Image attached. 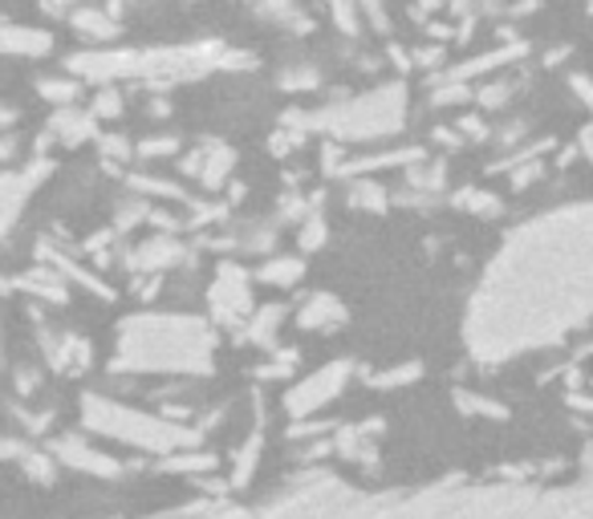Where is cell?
Listing matches in <instances>:
<instances>
[{
	"label": "cell",
	"instance_id": "obj_1",
	"mask_svg": "<svg viewBox=\"0 0 593 519\" xmlns=\"http://www.w3.org/2000/svg\"><path fill=\"white\" fill-rule=\"evenodd\" d=\"M66 70L90 85L143 82L167 90L212 73H249L257 70V58L249 49L203 37V41H171V45H86L66 58Z\"/></svg>",
	"mask_w": 593,
	"mask_h": 519
},
{
	"label": "cell",
	"instance_id": "obj_2",
	"mask_svg": "<svg viewBox=\"0 0 593 519\" xmlns=\"http://www.w3.org/2000/svg\"><path fill=\"white\" fill-rule=\"evenodd\" d=\"M309 130H321L333 142H374L406 126V85L386 82L366 94L333 98L325 106L305 110Z\"/></svg>",
	"mask_w": 593,
	"mask_h": 519
},
{
	"label": "cell",
	"instance_id": "obj_3",
	"mask_svg": "<svg viewBox=\"0 0 593 519\" xmlns=\"http://www.w3.org/2000/svg\"><path fill=\"white\" fill-rule=\"evenodd\" d=\"M529 58V41H496L492 49L475 53V58L460 61V65H448L435 78H451V82H480V78H492V73L509 70V65H521Z\"/></svg>",
	"mask_w": 593,
	"mask_h": 519
},
{
	"label": "cell",
	"instance_id": "obj_4",
	"mask_svg": "<svg viewBox=\"0 0 593 519\" xmlns=\"http://www.w3.org/2000/svg\"><path fill=\"white\" fill-rule=\"evenodd\" d=\"M49 171H53V159H49V154H37V159H29L24 166H9V171H4V224L9 227L17 224L21 203L46 183Z\"/></svg>",
	"mask_w": 593,
	"mask_h": 519
},
{
	"label": "cell",
	"instance_id": "obj_5",
	"mask_svg": "<svg viewBox=\"0 0 593 519\" xmlns=\"http://www.w3.org/2000/svg\"><path fill=\"white\" fill-rule=\"evenodd\" d=\"M249 272L240 268L237 260H224L220 264V272H215V284H212V305H215V313L220 317H228V320H237V317H244L252 308V296H249Z\"/></svg>",
	"mask_w": 593,
	"mask_h": 519
},
{
	"label": "cell",
	"instance_id": "obj_6",
	"mask_svg": "<svg viewBox=\"0 0 593 519\" xmlns=\"http://www.w3.org/2000/svg\"><path fill=\"white\" fill-rule=\"evenodd\" d=\"M98 114L94 110H78V106H58L53 119L46 122V134H41V154H46L49 142H61V146H82V142L98 139Z\"/></svg>",
	"mask_w": 593,
	"mask_h": 519
},
{
	"label": "cell",
	"instance_id": "obj_7",
	"mask_svg": "<svg viewBox=\"0 0 593 519\" xmlns=\"http://www.w3.org/2000/svg\"><path fill=\"white\" fill-rule=\"evenodd\" d=\"M66 24L82 37L86 45H119V37H122L119 17H114L107 4H94V0L82 4V9H73L70 17H66Z\"/></svg>",
	"mask_w": 593,
	"mask_h": 519
},
{
	"label": "cell",
	"instance_id": "obj_8",
	"mask_svg": "<svg viewBox=\"0 0 593 519\" xmlns=\"http://www.w3.org/2000/svg\"><path fill=\"white\" fill-rule=\"evenodd\" d=\"M58 49V37L46 24H21L9 21L4 24V53L17 61H41Z\"/></svg>",
	"mask_w": 593,
	"mask_h": 519
},
{
	"label": "cell",
	"instance_id": "obj_9",
	"mask_svg": "<svg viewBox=\"0 0 593 519\" xmlns=\"http://www.w3.org/2000/svg\"><path fill=\"white\" fill-rule=\"evenodd\" d=\"M252 17H261L264 24H273L289 37H309L313 33V17L301 9V0H249Z\"/></svg>",
	"mask_w": 593,
	"mask_h": 519
},
{
	"label": "cell",
	"instance_id": "obj_10",
	"mask_svg": "<svg viewBox=\"0 0 593 519\" xmlns=\"http://www.w3.org/2000/svg\"><path fill=\"white\" fill-rule=\"evenodd\" d=\"M82 78L70 70H61V73H41L33 82V90L41 98H46L49 106L58 110V106H78V98H82Z\"/></svg>",
	"mask_w": 593,
	"mask_h": 519
},
{
	"label": "cell",
	"instance_id": "obj_11",
	"mask_svg": "<svg viewBox=\"0 0 593 519\" xmlns=\"http://www.w3.org/2000/svg\"><path fill=\"white\" fill-rule=\"evenodd\" d=\"M296 320H301V329H342L345 308L338 296L318 293V296H309V305L296 313Z\"/></svg>",
	"mask_w": 593,
	"mask_h": 519
},
{
	"label": "cell",
	"instance_id": "obj_12",
	"mask_svg": "<svg viewBox=\"0 0 593 519\" xmlns=\"http://www.w3.org/2000/svg\"><path fill=\"white\" fill-rule=\"evenodd\" d=\"M203 171H200V183L203 187H224L228 175H232V166H237V151L224 146V142H203Z\"/></svg>",
	"mask_w": 593,
	"mask_h": 519
},
{
	"label": "cell",
	"instance_id": "obj_13",
	"mask_svg": "<svg viewBox=\"0 0 593 519\" xmlns=\"http://www.w3.org/2000/svg\"><path fill=\"white\" fill-rule=\"evenodd\" d=\"M342 378H345V369L338 366V369H330V374H318V378H309L305 386L296 389V394H289V410H313L321 398H333L338 394V386H342Z\"/></svg>",
	"mask_w": 593,
	"mask_h": 519
},
{
	"label": "cell",
	"instance_id": "obj_14",
	"mask_svg": "<svg viewBox=\"0 0 593 519\" xmlns=\"http://www.w3.org/2000/svg\"><path fill=\"white\" fill-rule=\"evenodd\" d=\"M183 256H188V248H183V244H175V240H151V244H143V248L131 256V268L159 272V268H171V264H179Z\"/></svg>",
	"mask_w": 593,
	"mask_h": 519
},
{
	"label": "cell",
	"instance_id": "obj_15",
	"mask_svg": "<svg viewBox=\"0 0 593 519\" xmlns=\"http://www.w3.org/2000/svg\"><path fill=\"white\" fill-rule=\"evenodd\" d=\"M391 191L382 187L379 179L358 175V183H350V207H362V212H386L391 207Z\"/></svg>",
	"mask_w": 593,
	"mask_h": 519
},
{
	"label": "cell",
	"instance_id": "obj_16",
	"mask_svg": "<svg viewBox=\"0 0 593 519\" xmlns=\"http://www.w3.org/2000/svg\"><path fill=\"white\" fill-rule=\"evenodd\" d=\"M305 276V260H296V256H273V260H264L261 272H257V281L264 284H277V288H293L296 281Z\"/></svg>",
	"mask_w": 593,
	"mask_h": 519
},
{
	"label": "cell",
	"instance_id": "obj_17",
	"mask_svg": "<svg viewBox=\"0 0 593 519\" xmlns=\"http://www.w3.org/2000/svg\"><path fill=\"white\" fill-rule=\"evenodd\" d=\"M277 85L285 94H313L321 85V70L313 61H289L285 70H281V78H277Z\"/></svg>",
	"mask_w": 593,
	"mask_h": 519
},
{
	"label": "cell",
	"instance_id": "obj_18",
	"mask_svg": "<svg viewBox=\"0 0 593 519\" xmlns=\"http://www.w3.org/2000/svg\"><path fill=\"white\" fill-rule=\"evenodd\" d=\"M325 9H330L333 29H338L345 41L362 37V29H366V17H362V4H358V0H325Z\"/></svg>",
	"mask_w": 593,
	"mask_h": 519
},
{
	"label": "cell",
	"instance_id": "obj_19",
	"mask_svg": "<svg viewBox=\"0 0 593 519\" xmlns=\"http://www.w3.org/2000/svg\"><path fill=\"white\" fill-rule=\"evenodd\" d=\"M58 450H61V459H66V462H73V467H82V471L119 475V462H110V459H102V455H94V450H90V447H82L78 438H61V442H58Z\"/></svg>",
	"mask_w": 593,
	"mask_h": 519
},
{
	"label": "cell",
	"instance_id": "obj_20",
	"mask_svg": "<svg viewBox=\"0 0 593 519\" xmlns=\"http://www.w3.org/2000/svg\"><path fill=\"white\" fill-rule=\"evenodd\" d=\"M127 187L139 191V195H147V200H175V203L191 200L179 183H167V179H159V175H127Z\"/></svg>",
	"mask_w": 593,
	"mask_h": 519
},
{
	"label": "cell",
	"instance_id": "obj_21",
	"mask_svg": "<svg viewBox=\"0 0 593 519\" xmlns=\"http://www.w3.org/2000/svg\"><path fill=\"white\" fill-rule=\"evenodd\" d=\"M451 203H455V207H463V212H472V215H500V212H504L500 195H492V191H480V187H460L455 195H451Z\"/></svg>",
	"mask_w": 593,
	"mask_h": 519
},
{
	"label": "cell",
	"instance_id": "obj_22",
	"mask_svg": "<svg viewBox=\"0 0 593 519\" xmlns=\"http://www.w3.org/2000/svg\"><path fill=\"white\" fill-rule=\"evenodd\" d=\"M90 110L98 119H119L122 114V82H102L90 98Z\"/></svg>",
	"mask_w": 593,
	"mask_h": 519
},
{
	"label": "cell",
	"instance_id": "obj_23",
	"mask_svg": "<svg viewBox=\"0 0 593 519\" xmlns=\"http://www.w3.org/2000/svg\"><path fill=\"white\" fill-rule=\"evenodd\" d=\"M330 240V227H325V215L309 212L305 220H301V227H296V244H301V252H318L321 244Z\"/></svg>",
	"mask_w": 593,
	"mask_h": 519
},
{
	"label": "cell",
	"instance_id": "obj_24",
	"mask_svg": "<svg viewBox=\"0 0 593 519\" xmlns=\"http://www.w3.org/2000/svg\"><path fill=\"white\" fill-rule=\"evenodd\" d=\"M281 317H285V308H281V305H264L261 313L252 317L249 337H252V342H261L264 349H269V345H273V337H277V320H281Z\"/></svg>",
	"mask_w": 593,
	"mask_h": 519
},
{
	"label": "cell",
	"instance_id": "obj_25",
	"mask_svg": "<svg viewBox=\"0 0 593 519\" xmlns=\"http://www.w3.org/2000/svg\"><path fill=\"white\" fill-rule=\"evenodd\" d=\"M98 151H102L107 166H119L131 163V154H139V146H131V139H122V134H98Z\"/></svg>",
	"mask_w": 593,
	"mask_h": 519
},
{
	"label": "cell",
	"instance_id": "obj_26",
	"mask_svg": "<svg viewBox=\"0 0 593 519\" xmlns=\"http://www.w3.org/2000/svg\"><path fill=\"white\" fill-rule=\"evenodd\" d=\"M24 288H29V293L33 296H46V301H66V284L58 281V276H49L46 268H37V272H29V276H24Z\"/></svg>",
	"mask_w": 593,
	"mask_h": 519
},
{
	"label": "cell",
	"instance_id": "obj_27",
	"mask_svg": "<svg viewBox=\"0 0 593 519\" xmlns=\"http://www.w3.org/2000/svg\"><path fill=\"white\" fill-rule=\"evenodd\" d=\"M512 94H516V82H488L475 90V102L484 110H500V106H509Z\"/></svg>",
	"mask_w": 593,
	"mask_h": 519
},
{
	"label": "cell",
	"instance_id": "obj_28",
	"mask_svg": "<svg viewBox=\"0 0 593 519\" xmlns=\"http://www.w3.org/2000/svg\"><path fill=\"white\" fill-rule=\"evenodd\" d=\"M411 58H415V70H428L435 73L448 61V45L443 41H428V45H415L411 49Z\"/></svg>",
	"mask_w": 593,
	"mask_h": 519
},
{
	"label": "cell",
	"instance_id": "obj_29",
	"mask_svg": "<svg viewBox=\"0 0 593 519\" xmlns=\"http://www.w3.org/2000/svg\"><path fill=\"white\" fill-rule=\"evenodd\" d=\"M171 154H179V139L175 134H154V139L139 142V159H171Z\"/></svg>",
	"mask_w": 593,
	"mask_h": 519
},
{
	"label": "cell",
	"instance_id": "obj_30",
	"mask_svg": "<svg viewBox=\"0 0 593 519\" xmlns=\"http://www.w3.org/2000/svg\"><path fill=\"white\" fill-rule=\"evenodd\" d=\"M358 4H362L366 29H374V33H391V9H386V0H358Z\"/></svg>",
	"mask_w": 593,
	"mask_h": 519
},
{
	"label": "cell",
	"instance_id": "obj_31",
	"mask_svg": "<svg viewBox=\"0 0 593 519\" xmlns=\"http://www.w3.org/2000/svg\"><path fill=\"white\" fill-rule=\"evenodd\" d=\"M570 90L577 94V102H582V106L593 114V78H590V73H582V70L570 73Z\"/></svg>",
	"mask_w": 593,
	"mask_h": 519
},
{
	"label": "cell",
	"instance_id": "obj_32",
	"mask_svg": "<svg viewBox=\"0 0 593 519\" xmlns=\"http://www.w3.org/2000/svg\"><path fill=\"white\" fill-rule=\"evenodd\" d=\"M41 4V12L46 17H58V21H66L73 9H82V4H90V0H37Z\"/></svg>",
	"mask_w": 593,
	"mask_h": 519
},
{
	"label": "cell",
	"instance_id": "obj_33",
	"mask_svg": "<svg viewBox=\"0 0 593 519\" xmlns=\"http://www.w3.org/2000/svg\"><path fill=\"white\" fill-rule=\"evenodd\" d=\"M386 61H391L399 73L415 70V58H411V49H403V45H386Z\"/></svg>",
	"mask_w": 593,
	"mask_h": 519
},
{
	"label": "cell",
	"instance_id": "obj_34",
	"mask_svg": "<svg viewBox=\"0 0 593 519\" xmlns=\"http://www.w3.org/2000/svg\"><path fill=\"white\" fill-rule=\"evenodd\" d=\"M455 126L463 130V139H475V142H484L492 130H488V122H480V119H460Z\"/></svg>",
	"mask_w": 593,
	"mask_h": 519
},
{
	"label": "cell",
	"instance_id": "obj_35",
	"mask_svg": "<svg viewBox=\"0 0 593 519\" xmlns=\"http://www.w3.org/2000/svg\"><path fill=\"white\" fill-rule=\"evenodd\" d=\"M577 151L585 154V163H593V122L582 126V134H577Z\"/></svg>",
	"mask_w": 593,
	"mask_h": 519
},
{
	"label": "cell",
	"instance_id": "obj_36",
	"mask_svg": "<svg viewBox=\"0 0 593 519\" xmlns=\"http://www.w3.org/2000/svg\"><path fill=\"white\" fill-rule=\"evenodd\" d=\"M448 12H455V17H472L475 0H448Z\"/></svg>",
	"mask_w": 593,
	"mask_h": 519
},
{
	"label": "cell",
	"instance_id": "obj_37",
	"mask_svg": "<svg viewBox=\"0 0 593 519\" xmlns=\"http://www.w3.org/2000/svg\"><path fill=\"white\" fill-rule=\"evenodd\" d=\"M565 58H570V49H565V45H561V49H549V53H545V65H557V61H565Z\"/></svg>",
	"mask_w": 593,
	"mask_h": 519
},
{
	"label": "cell",
	"instance_id": "obj_38",
	"mask_svg": "<svg viewBox=\"0 0 593 519\" xmlns=\"http://www.w3.org/2000/svg\"><path fill=\"white\" fill-rule=\"evenodd\" d=\"M151 114H154V119H159V114H171V102H167V98H154Z\"/></svg>",
	"mask_w": 593,
	"mask_h": 519
},
{
	"label": "cell",
	"instance_id": "obj_39",
	"mask_svg": "<svg viewBox=\"0 0 593 519\" xmlns=\"http://www.w3.org/2000/svg\"><path fill=\"white\" fill-rule=\"evenodd\" d=\"M102 4H107V9L122 21V12H127V0H102Z\"/></svg>",
	"mask_w": 593,
	"mask_h": 519
},
{
	"label": "cell",
	"instance_id": "obj_40",
	"mask_svg": "<svg viewBox=\"0 0 593 519\" xmlns=\"http://www.w3.org/2000/svg\"><path fill=\"white\" fill-rule=\"evenodd\" d=\"M183 4H200V0H183Z\"/></svg>",
	"mask_w": 593,
	"mask_h": 519
},
{
	"label": "cell",
	"instance_id": "obj_41",
	"mask_svg": "<svg viewBox=\"0 0 593 519\" xmlns=\"http://www.w3.org/2000/svg\"><path fill=\"white\" fill-rule=\"evenodd\" d=\"M590 17H593V0H590Z\"/></svg>",
	"mask_w": 593,
	"mask_h": 519
}]
</instances>
